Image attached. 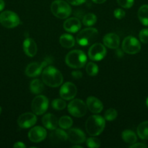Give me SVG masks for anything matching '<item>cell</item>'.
Here are the masks:
<instances>
[{"mask_svg": "<svg viewBox=\"0 0 148 148\" xmlns=\"http://www.w3.org/2000/svg\"><path fill=\"white\" fill-rule=\"evenodd\" d=\"M137 134L142 140H148V121H143L137 127Z\"/></svg>", "mask_w": 148, "mask_h": 148, "instance_id": "obj_26", "label": "cell"}, {"mask_svg": "<svg viewBox=\"0 0 148 148\" xmlns=\"http://www.w3.org/2000/svg\"><path fill=\"white\" fill-rule=\"evenodd\" d=\"M118 4L125 9H129L133 6L134 0H117Z\"/></svg>", "mask_w": 148, "mask_h": 148, "instance_id": "obj_34", "label": "cell"}, {"mask_svg": "<svg viewBox=\"0 0 148 148\" xmlns=\"http://www.w3.org/2000/svg\"><path fill=\"white\" fill-rule=\"evenodd\" d=\"M49 61L45 60L41 63L38 62H33L29 64L26 67L25 73L29 77H34L40 75L43 71V69L48 64Z\"/></svg>", "mask_w": 148, "mask_h": 148, "instance_id": "obj_13", "label": "cell"}, {"mask_svg": "<svg viewBox=\"0 0 148 148\" xmlns=\"http://www.w3.org/2000/svg\"><path fill=\"white\" fill-rule=\"evenodd\" d=\"M23 48L25 53L29 57H33L37 53V45L36 42L30 38L25 39L23 41Z\"/></svg>", "mask_w": 148, "mask_h": 148, "instance_id": "obj_20", "label": "cell"}, {"mask_svg": "<svg viewBox=\"0 0 148 148\" xmlns=\"http://www.w3.org/2000/svg\"><path fill=\"white\" fill-rule=\"evenodd\" d=\"M87 108L93 114H100L103 109V104L100 100L94 96H89L86 99Z\"/></svg>", "mask_w": 148, "mask_h": 148, "instance_id": "obj_18", "label": "cell"}, {"mask_svg": "<svg viewBox=\"0 0 148 148\" xmlns=\"http://www.w3.org/2000/svg\"><path fill=\"white\" fill-rule=\"evenodd\" d=\"M138 18L142 25L148 26V5L144 4L139 7L137 12Z\"/></svg>", "mask_w": 148, "mask_h": 148, "instance_id": "obj_23", "label": "cell"}, {"mask_svg": "<svg viewBox=\"0 0 148 148\" xmlns=\"http://www.w3.org/2000/svg\"><path fill=\"white\" fill-rule=\"evenodd\" d=\"M5 7V2L4 0H0V12L2 11Z\"/></svg>", "mask_w": 148, "mask_h": 148, "instance_id": "obj_40", "label": "cell"}, {"mask_svg": "<svg viewBox=\"0 0 148 148\" xmlns=\"http://www.w3.org/2000/svg\"><path fill=\"white\" fill-rule=\"evenodd\" d=\"M122 139L125 143H128V144H133V143H136L137 140V137H136V134L133 132V131L129 130H126L122 132L121 134Z\"/></svg>", "mask_w": 148, "mask_h": 148, "instance_id": "obj_25", "label": "cell"}, {"mask_svg": "<svg viewBox=\"0 0 148 148\" xmlns=\"http://www.w3.org/2000/svg\"><path fill=\"white\" fill-rule=\"evenodd\" d=\"M130 147L131 148H146L147 147V145H146L145 144H144V143H133V144H132L131 145H130Z\"/></svg>", "mask_w": 148, "mask_h": 148, "instance_id": "obj_38", "label": "cell"}, {"mask_svg": "<svg viewBox=\"0 0 148 148\" xmlns=\"http://www.w3.org/2000/svg\"><path fill=\"white\" fill-rule=\"evenodd\" d=\"M73 119L68 116H64L60 117L58 120V125L62 128V130H68L71 128L73 125Z\"/></svg>", "mask_w": 148, "mask_h": 148, "instance_id": "obj_27", "label": "cell"}, {"mask_svg": "<svg viewBox=\"0 0 148 148\" xmlns=\"http://www.w3.org/2000/svg\"><path fill=\"white\" fill-rule=\"evenodd\" d=\"M87 61V57L84 51L73 50L70 51L65 57V63L71 68L79 69L84 67Z\"/></svg>", "mask_w": 148, "mask_h": 148, "instance_id": "obj_3", "label": "cell"}, {"mask_svg": "<svg viewBox=\"0 0 148 148\" xmlns=\"http://www.w3.org/2000/svg\"><path fill=\"white\" fill-rule=\"evenodd\" d=\"M0 23L6 28H14L20 23L19 16L12 11H4L0 14Z\"/></svg>", "mask_w": 148, "mask_h": 148, "instance_id": "obj_6", "label": "cell"}, {"mask_svg": "<svg viewBox=\"0 0 148 148\" xmlns=\"http://www.w3.org/2000/svg\"><path fill=\"white\" fill-rule=\"evenodd\" d=\"M139 40L143 43H148V28H144L139 32Z\"/></svg>", "mask_w": 148, "mask_h": 148, "instance_id": "obj_33", "label": "cell"}, {"mask_svg": "<svg viewBox=\"0 0 148 148\" xmlns=\"http://www.w3.org/2000/svg\"><path fill=\"white\" fill-rule=\"evenodd\" d=\"M146 105H147V106L148 107V98H147V100H146Z\"/></svg>", "mask_w": 148, "mask_h": 148, "instance_id": "obj_43", "label": "cell"}, {"mask_svg": "<svg viewBox=\"0 0 148 148\" xmlns=\"http://www.w3.org/2000/svg\"><path fill=\"white\" fill-rule=\"evenodd\" d=\"M37 121V118L34 113H24L17 119V124L20 128L28 129L35 125Z\"/></svg>", "mask_w": 148, "mask_h": 148, "instance_id": "obj_12", "label": "cell"}, {"mask_svg": "<svg viewBox=\"0 0 148 148\" xmlns=\"http://www.w3.org/2000/svg\"><path fill=\"white\" fill-rule=\"evenodd\" d=\"M68 111L73 116L79 118L86 114L87 106L82 100L73 99L68 104Z\"/></svg>", "mask_w": 148, "mask_h": 148, "instance_id": "obj_7", "label": "cell"}, {"mask_svg": "<svg viewBox=\"0 0 148 148\" xmlns=\"http://www.w3.org/2000/svg\"><path fill=\"white\" fill-rule=\"evenodd\" d=\"M91 1H92L94 3H95V4H103V3L105 2L107 0H91Z\"/></svg>", "mask_w": 148, "mask_h": 148, "instance_id": "obj_41", "label": "cell"}, {"mask_svg": "<svg viewBox=\"0 0 148 148\" xmlns=\"http://www.w3.org/2000/svg\"><path fill=\"white\" fill-rule=\"evenodd\" d=\"M42 124L47 130L52 131L57 129L58 125V120L53 114H46L42 118Z\"/></svg>", "mask_w": 148, "mask_h": 148, "instance_id": "obj_21", "label": "cell"}, {"mask_svg": "<svg viewBox=\"0 0 148 148\" xmlns=\"http://www.w3.org/2000/svg\"><path fill=\"white\" fill-rule=\"evenodd\" d=\"M86 72L90 76H95L99 72V67L94 62H89L86 66Z\"/></svg>", "mask_w": 148, "mask_h": 148, "instance_id": "obj_29", "label": "cell"}, {"mask_svg": "<svg viewBox=\"0 0 148 148\" xmlns=\"http://www.w3.org/2000/svg\"><path fill=\"white\" fill-rule=\"evenodd\" d=\"M122 49L129 54H136L141 50V44L133 36H127L122 42Z\"/></svg>", "mask_w": 148, "mask_h": 148, "instance_id": "obj_9", "label": "cell"}, {"mask_svg": "<svg viewBox=\"0 0 148 148\" xmlns=\"http://www.w3.org/2000/svg\"><path fill=\"white\" fill-rule=\"evenodd\" d=\"M1 107L0 106V114H1Z\"/></svg>", "mask_w": 148, "mask_h": 148, "instance_id": "obj_44", "label": "cell"}, {"mask_svg": "<svg viewBox=\"0 0 148 148\" xmlns=\"http://www.w3.org/2000/svg\"><path fill=\"white\" fill-rule=\"evenodd\" d=\"M59 43L65 49H71L75 46V38L70 34H63L59 37Z\"/></svg>", "mask_w": 148, "mask_h": 148, "instance_id": "obj_22", "label": "cell"}, {"mask_svg": "<svg viewBox=\"0 0 148 148\" xmlns=\"http://www.w3.org/2000/svg\"><path fill=\"white\" fill-rule=\"evenodd\" d=\"M49 107V101L46 96L37 95L33 98L31 103V109L36 115H42Z\"/></svg>", "mask_w": 148, "mask_h": 148, "instance_id": "obj_8", "label": "cell"}, {"mask_svg": "<svg viewBox=\"0 0 148 148\" xmlns=\"http://www.w3.org/2000/svg\"><path fill=\"white\" fill-rule=\"evenodd\" d=\"M44 82H42L40 79H35L31 81L30 84V90L33 94L39 95L41 93L44 89Z\"/></svg>", "mask_w": 148, "mask_h": 148, "instance_id": "obj_24", "label": "cell"}, {"mask_svg": "<svg viewBox=\"0 0 148 148\" xmlns=\"http://www.w3.org/2000/svg\"><path fill=\"white\" fill-rule=\"evenodd\" d=\"M13 147L15 148H26V146L23 142H17L14 144Z\"/></svg>", "mask_w": 148, "mask_h": 148, "instance_id": "obj_39", "label": "cell"}, {"mask_svg": "<svg viewBox=\"0 0 148 148\" xmlns=\"http://www.w3.org/2000/svg\"><path fill=\"white\" fill-rule=\"evenodd\" d=\"M72 148H83V147L80 145H73L72 147Z\"/></svg>", "mask_w": 148, "mask_h": 148, "instance_id": "obj_42", "label": "cell"}, {"mask_svg": "<svg viewBox=\"0 0 148 148\" xmlns=\"http://www.w3.org/2000/svg\"><path fill=\"white\" fill-rule=\"evenodd\" d=\"M50 10L54 16L59 19H66L72 12L68 2L63 0H55L52 3Z\"/></svg>", "mask_w": 148, "mask_h": 148, "instance_id": "obj_4", "label": "cell"}, {"mask_svg": "<svg viewBox=\"0 0 148 148\" xmlns=\"http://www.w3.org/2000/svg\"><path fill=\"white\" fill-rule=\"evenodd\" d=\"M107 53V50L103 44L96 43L91 45L88 51V56L92 61H100L104 59Z\"/></svg>", "mask_w": 148, "mask_h": 148, "instance_id": "obj_10", "label": "cell"}, {"mask_svg": "<svg viewBox=\"0 0 148 148\" xmlns=\"http://www.w3.org/2000/svg\"><path fill=\"white\" fill-rule=\"evenodd\" d=\"M98 36V30L94 27H87L81 30L76 36V41L81 46H87L92 43Z\"/></svg>", "mask_w": 148, "mask_h": 148, "instance_id": "obj_5", "label": "cell"}, {"mask_svg": "<svg viewBox=\"0 0 148 148\" xmlns=\"http://www.w3.org/2000/svg\"><path fill=\"white\" fill-rule=\"evenodd\" d=\"M103 43L109 49H117L120 45V38L115 33H107L103 38Z\"/></svg>", "mask_w": 148, "mask_h": 148, "instance_id": "obj_19", "label": "cell"}, {"mask_svg": "<svg viewBox=\"0 0 148 148\" xmlns=\"http://www.w3.org/2000/svg\"><path fill=\"white\" fill-rule=\"evenodd\" d=\"M46 135H47V132L46 130L44 127H39V126L32 128L28 134L30 141L34 143H39L43 141L46 137Z\"/></svg>", "mask_w": 148, "mask_h": 148, "instance_id": "obj_15", "label": "cell"}, {"mask_svg": "<svg viewBox=\"0 0 148 148\" xmlns=\"http://www.w3.org/2000/svg\"><path fill=\"white\" fill-rule=\"evenodd\" d=\"M113 14H114V17H116L118 20H120V19H123V17L126 15V12L120 8H118L116 10H114L113 12Z\"/></svg>", "mask_w": 148, "mask_h": 148, "instance_id": "obj_35", "label": "cell"}, {"mask_svg": "<svg viewBox=\"0 0 148 148\" xmlns=\"http://www.w3.org/2000/svg\"><path fill=\"white\" fill-rule=\"evenodd\" d=\"M71 75H72V76L76 79H81V77H83L82 72H80V71H77V70L72 72V74H71Z\"/></svg>", "mask_w": 148, "mask_h": 148, "instance_id": "obj_37", "label": "cell"}, {"mask_svg": "<svg viewBox=\"0 0 148 148\" xmlns=\"http://www.w3.org/2000/svg\"><path fill=\"white\" fill-rule=\"evenodd\" d=\"M97 16L94 14V13H88V14H85L83 17V24L87 27H90L92 26L97 23Z\"/></svg>", "mask_w": 148, "mask_h": 148, "instance_id": "obj_28", "label": "cell"}, {"mask_svg": "<svg viewBox=\"0 0 148 148\" xmlns=\"http://www.w3.org/2000/svg\"><path fill=\"white\" fill-rule=\"evenodd\" d=\"M52 106L55 110H63L66 107V103L62 99H55L52 102Z\"/></svg>", "mask_w": 148, "mask_h": 148, "instance_id": "obj_31", "label": "cell"}, {"mask_svg": "<svg viewBox=\"0 0 148 148\" xmlns=\"http://www.w3.org/2000/svg\"><path fill=\"white\" fill-rule=\"evenodd\" d=\"M41 78L44 83L51 88L60 86L63 82V76L62 73L52 66H46L43 69Z\"/></svg>", "mask_w": 148, "mask_h": 148, "instance_id": "obj_1", "label": "cell"}, {"mask_svg": "<svg viewBox=\"0 0 148 148\" xmlns=\"http://www.w3.org/2000/svg\"><path fill=\"white\" fill-rule=\"evenodd\" d=\"M67 2H68L69 4H72L74 6H78L81 5V4H84V2L86 1V0H66Z\"/></svg>", "mask_w": 148, "mask_h": 148, "instance_id": "obj_36", "label": "cell"}, {"mask_svg": "<svg viewBox=\"0 0 148 148\" xmlns=\"http://www.w3.org/2000/svg\"><path fill=\"white\" fill-rule=\"evenodd\" d=\"M49 140L53 145H59L68 140V134L60 129H55L49 134Z\"/></svg>", "mask_w": 148, "mask_h": 148, "instance_id": "obj_14", "label": "cell"}, {"mask_svg": "<svg viewBox=\"0 0 148 148\" xmlns=\"http://www.w3.org/2000/svg\"><path fill=\"white\" fill-rule=\"evenodd\" d=\"M68 140L73 144H82L86 141V136L84 132L77 128L71 129L68 131Z\"/></svg>", "mask_w": 148, "mask_h": 148, "instance_id": "obj_16", "label": "cell"}, {"mask_svg": "<svg viewBox=\"0 0 148 148\" xmlns=\"http://www.w3.org/2000/svg\"><path fill=\"white\" fill-rule=\"evenodd\" d=\"M77 94L76 86L72 82H65L61 86L59 90V95L65 101L73 99Z\"/></svg>", "mask_w": 148, "mask_h": 148, "instance_id": "obj_11", "label": "cell"}, {"mask_svg": "<svg viewBox=\"0 0 148 148\" xmlns=\"http://www.w3.org/2000/svg\"><path fill=\"white\" fill-rule=\"evenodd\" d=\"M118 116V112L114 108H109L107 111H105L104 115V119L107 120V121H114L116 118H117Z\"/></svg>", "mask_w": 148, "mask_h": 148, "instance_id": "obj_30", "label": "cell"}, {"mask_svg": "<svg viewBox=\"0 0 148 148\" xmlns=\"http://www.w3.org/2000/svg\"><path fill=\"white\" fill-rule=\"evenodd\" d=\"M105 127V119L99 115L91 116L86 120L85 128L90 136H98Z\"/></svg>", "mask_w": 148, "mask_h": 148, "instance_id": "obj_2", "label": "cell"}, {"mask_svg": "<svg viewBox=\"0 0 148 148\" xmlns=\"http://www.w3.org/2000/svg\"><path fill=\"white\" fill-rule=\"evenodd\" d=\"M63 27L68 33H77L81 27V21L76 17H71L64 22Z\"/></svg>", "mask_w": 148, "mask_h": 148, "instance_id": "obj_17", "label": "cell"}, {"mask_svg": "<svg viewBox=\"0 0 148 148\" xmlns=\"http://www.w3.org/2000/svg\"><path fill=\"white\" fill-rule=\"evenodd\" d=\"M86 145L90 148H97L101 146V143H100L99 139L94 137V136H92L91 137L87 139Z\"/></svg>", "mask_w": 148, "mask_h": 148, "instance_id": "obj_32", "label": "cell"}]
</instances>
